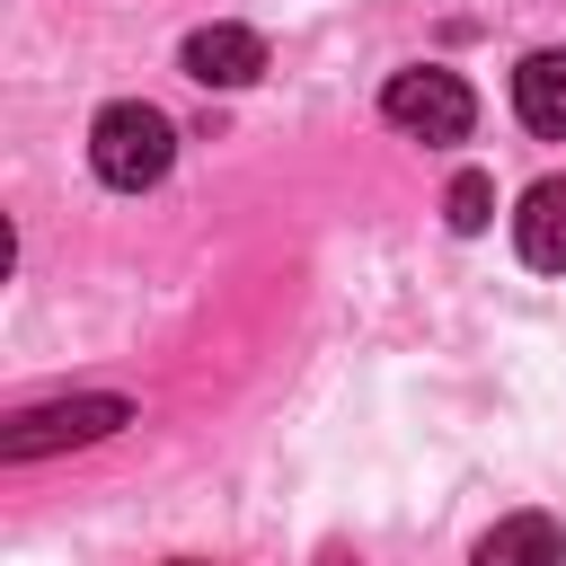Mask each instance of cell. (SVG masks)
<instances>
[{"instance_id":"cell-1","label":"cell","mask_w":566,"mask_h":566,"mask_svg":"<svg viewBox=\"0 0 566 566\" xmlns=\"http://www.w3.org/2000/svg\"><path fill=\"white\" fill-rule=\"evenodd\" d=\"M168 159H177V124H168L159 106H142V97H115V106L88 124V168H97L106 186H124V195L159 186Z\"/></svg>"},{"instance_id":"cell-2","label":"cell","mask_w":566,"mask_h":566,"mask_svg":"<svg viewBox=\"0 0 566 566\" xmlns=\"http://www.w3.org/2000/svg\"><path fill=\"white\" fill-rule=\"evenodd\" d=\"M380 115H389L407 142H469V124H478V97H469V80H460V71H442V62H416V71H389V88H380Z\"/></svg>"},{"instance_id":"cell-3","label":"cell","mask_w":566,"mask_h":566,"mask_svg":"<svg viewBox=\"0 0 566 566\" xmlns=\"http://www.w3.org/2000/svg\"><path fill=\"white\" fill-rule=\"evenodd\" d=\"M115 424H133V407H124V398H106V389H88V398H53V407H27V416H9V433H0V460H44V451L97 442V433H115Z\"/></svg>"},{"instance_id":"cell-4","label":"cell","mask_w":566,"mask_h":566,"mask_svg":"<svg viewBox=\"0 0 566 566\" xmlns=\"http://www.w3.org/2000/svg\"><path fill=\"white\" fill-rule=\"evenodd\" d=\"M265 71V35L256 27H195L186 35V80H203V88H248Z\"/></svg>"},{"instance_id":"cell-5","label":"cell","mask_w":566,"mask_h":566,"mask_svg":"<svg viewBox=\"0 0 566 566\" xmlns=\"http://www.w3.org/2000/svg\"><path fill=\"white\" fill-rule=\"evenodd\" d=\"M469 566H566V531H557L548 513H504V522L478 539Z\"/></svg>"},{"instance_id":"cell-6","label":"cell","mask_w":566,"mask_h":566,"mask_svg":"<svg viewBox=\"0 0 566 566\" xmlns=\"http://www.w3.org/2000/svg\"><path fill=\"white\" fill-rule=\"evenodd\" d=\"M513 239H522V256H531V265L566 274V177H539V186L522 195V212H513Z\"/></svg>"},{"instance_id":"cell-7","label":"cell","mask_w":566,"mask_h":566,"mask_svg":"<svg viewBox=\"0 0 566 566\" xmlns=\"http://www.w3.org/2000/svg\"><path fill=\"white\" fill-rule=\"evenodd\" d=\"M513 115L548 142H566V53H522L513 71Z\"/></svg>"},{"instance_id":"cell-8","label":"cell","mask_w":566,"mask_h":566,"mask_svg":"<svg viewBox=\"0 0 566 566\" xmlns=\"http://www.w3.org/2000/svg\"><path fill=\"white\" fill-rule=\"evenodd\" d=\"M442 212H451V230H486V221H495V186H486V177L469 168V177H451Z\"/></svg>"}]
</instances>
